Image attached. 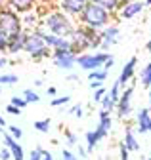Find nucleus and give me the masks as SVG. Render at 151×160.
Masks as SVG:
<instances>
[{
	"label": "nucleus",
	"mask_w": 151,
	"mask_h": 160,
	"mask_svg": "<svg viewBox=\"0 0 151 160\" xmlns=\"http://www.w3.org/2000/svg\"><path fill=\"white\" fill-rule=\"evenodd\" d=\"M140 82H142L143 88H151V63H147L140 71Z\"/></svg>",
	"instance_id": "nucleus-22"
},
{
	"label": "nucleus",
	"mask_w": 151,
	"mask_h": 160,
	"mask_svg": "<svg viewBox=\"0 0 151 160\" xmlns=\"http://www.w3.org/2000/svg\"><path fill=\"white\" fill-rule=\"evenodd\" d=\"M0 126H2V128H8V124H6V118H4L2 114H0Z\"/></svg>",
	"instance_id": "nucleus-47"
},
{
	"label": "nucleus",
	"mask_w": 151,
	"mask_h": 160,
	"mask_svg": "<svg viewBox=\"0 0 151 160\" xmlns=\"http://www.w3.org/2000/svg\"><path fill=\"white\" fill-rule=\"evenodd\" d=\"M6 112H8V114H13V116H19V114H21V109L15 107V105H8V107H6Z\"/></svg>",
	"instance_id": "nucleus-39"
},
{
	"label": "nucleus",
	"mask_w": 151,
	"mask_h": 160,
	"mask_svg": "<svg viewBox=\"0 0 151 160\" xmlns=\"http://www.w3.org/2000/svg\"><path fill=\"white\" fill-rule=\"evenodd\" d=\"M33 84H34V88H40V86H44V82H42V78H36V80H34Z\"/></svg>",
	"instance_id": "nucleus-46"
},
{
	"label": "nucleus",
	"mask_w": 151,
	"mask_h": 160,
	"mask_svg": "<svg viewBox=\"0 0 151 160\" xmlns=\"http://www.w3.org/2000/svg\"><path fill=\"white\" fill-rule=\"evenodd\" d=\"M34 29H39V32L42 34V40L44 44L54 52V50H71V40L69 38H63V36H58V34H52L48 32L46 29H42L40 25H36Z\"/></svg>",
	"instance_id": "nucleus-8"
},
{
	"label": "nucleus",
	"mask_w": 151,
	"mask_h": 160,
	"mask_svg": "<svg viewBox=\"0 0 151 160\" xmlns=\"http://www.w3.org/2000/svg\"><path fill=\"white\" fill-rule=\"evenodd\" d=\"M143 2H145V6H151V0H143Z\"/></svg>",
	"instance_id": "nucleus-53"
},
{
	"label": "nucleus",
	"mask_w": 151,
	"mask_h": 160,
	"mask_svg": "<svg viewBox=\"0 0 151 160\" xmlns=\"http://www.w3.org/2000/svg\"><path fill=\"white\" fill-rule=\"evenodd\" d=\"M23 99L27 101V105H29V103H39V101H40V95L29 88V90H25V92H23Z\"/></svg>",
	"instance_id": "nucleus-27"
},
{
	"label": "nucleus",
	"mask_w": 151,
	"mask_h": 160,
	"mask_svg": "<svg viewBox=\"0 0 151 160\" xmlns=\"http://www.w3.org/2000/svg\"><path fill=\"white\" fill-rule=\"evenodd\" d=\"M111 53H105V52H98V53H81V55H77V65L82 69V71H86V72H90V71H98V69H103V65H105V61H107V57H109Z\"/></svg>",
	"instance_id": "nucleus-6"
},
{
	"label": "nucleus",
	"mask_w": 151,
	"mask_h": 160,
	"mask_svg": "<svg viewBox=\"0 0 151 160\" xmlns=\"http://www.w3.org/2000/svg\"><path fill=\"white\" fill-rule=\"evenodd\" d=\"M136 126H138V133H147L151 128V112L149 109H140L136 114Z\"/></svg>",
	"instance_id": "nucleus-19"
},
{
	"label": "nucleus",
	"mask_w": 151,
	"mask_h": 160,
	"mask_svg": "<svg viewBox=\"0 0 151 160\" xmlns=\"http://www.w3.org/2000/svg\"><path fill=\"white\" fill-rule=\"evenodd\" d=\"M136 65H138V57H130L128 61L124 63V67L121 69V74L117 78V82L121 84V88H124L132 78H134V72H136Z\"/></svg>",
	"instance_id": "nucleus-14"
},
{
	"label": "nucleus",
	"mask_w": 151,
	"mask_h": 160,
	"mask_svg": "<svg viewBox=\"0 0 151 160\" xmlns=\"http://www.w3.org/2000/svg\"><path fill=\"white\" fill-rule=\"evenodd\" d=\"M25 36H27V31L19 32V34H13L8 38V52L6 53H12V55H17L19 52H23V46H25Z\"/></svg>",
	"instance_id": "nucleus-16"
},
{
	"label": "nucleus",
	"mask_w": 151,
	"mask_h": 160,
	"mask_svg": "<svg viewBox=\"0 0 151 160\" xmlns=\"http://www.w3.org/2000/svg\"><path fill=\"white\" fill-rule=\"evenodd\" d=\"M58 2H60V10L63 13H67L69 17H79L90 0H58Z\"/></svg>",
	"instance_id": "nucleus-12"
},
{
	"label": "nucleus",
	"mask_w": 151,
	"mask_h": 160,
	"mask_svg": "<svg viewBox=\"0 0 151 160\" xmlns=\"http://www.w3.org/2000/svg\"><path fill=\"white\" fill-rule=\"evenodd\" d=\"M6 132V128H2V126H0V133H4Z\"/></svg>",
	"instance_id": "nucleus-54"
},
{
	"label": "nucleus",
	"mask_w": 151,
	"mask_h": 160,
	"mask_svg": "<svg viewBox=\"0 0 151 160\" xmlns=\"http://www.w3.org/2000/svg\"><path fill=\"white\" fill-rule=\"evenodd\" d=\"M63 135H65L67 145H77V143H79V137H77V133H75V132H71V130H63Z\"/></svg>",
	"instance_id": "nucleus-31"
},
{
	"label": "nucleus",
	"mask_w": 151,
	"mask_h": 160,
	"mask_svg": "<svg viewBox=\"0 0 151 160\" xmlns=\"http://www.w3.org/2000/svg\"><path fill=\"white\" fill-rule=\"evenodd\" d=\"M100 36H102V52H107L113 44H117L119 42V36H121V27L115 25V23H111L107 25L105 29L100 31Z\"/></svg>",
	"instance_id": "nucleus-11"
},
{
	"label": "nucleus",
	"mask_w": 151,
	"mask_h": 160,
	"mask_svg": "<svg viewBox=\"0 0 151 160\" xmlns=\"http://www.w3.org/2000/svg\"><path fill=\"white\" fill-rule=\"evenodd\" d=\"M0 92H2V86H0Z\"/></svg>",
	"instance_id": "nucleus-57"
},
{
	"label": "nucleus",
	"mask_w": 151,
	"mask_h": 160,
	"mask_svg": "<svg viewBox=\"0 0 151 160\" xmlns=\"http://www.w3.org/2000/svg\"><path fill=\"white\" fill-rule=\"evenodd\" d=\"M23 27H25V23H23L21 13L13 12V10L8 8V6L0 8V31H2L8 38L13 36V34L23 32V31H25Z\"/></svg>",
	"instance_id": "nucleus-5"
},
{
	"label": "nucleus",
	"mask_w": 151,
	"mask_h": 160,
	"mask_svg": "<svg viewBox=\"0 0 151 160\" xmlns=\"http://www.w3.org/2000/svg\"><path fill=\"white\" fill-rule=\"evenodd\" d=\"M69 40H71V52L77 53V55L86 53L90 50H98L102 46L100 31H94V29H88V27H82V25H79L73 31Z\"/></svg>",
	"instance_id": "nucleus-1"
},
{
	"label": "nucleus",
	"mask_w": 151,
	"mask_h": 160,
	"mask_svg": "<svg viewBox=\"0 0 151 160\" xmlns=\"http://www.w3.org/2000/svg\"><path fill=\"white\" fill-rule=\"evenodd\" d=\"M84 139H86V151H88V154H90V152H94V149H96V147H98V143L102 141V137H100V133H98L96 130L86 132V133H84Z\"/></svg>",
	"instance_id": "nucleus-21"
},
{
	"label": "nucleus",
	"mask_w": 151,
	"mask_h": 160,
	"mask_svg": "<svg viewBox=\"0 0 151 160\" xmlns=\"http://www.w3.org/2000/svg\"><path fill=\"white\" fill-rule=\"evenodd\" d=\"M115 105H117V103L109 97V93H105V97L102 99V109L107 111V112H113V111H115Z\"/></svg>",
	"instance_id": "nucleus-28"
},
{
	"label": "nucleus",
	"mask_w": 151,
	"mask_h": 160,
	"mask_svg": "<svg viewBox=\"0 0 151 160\" xmlns=\"http://www.w3.org/2000/svg\"><path fill=\"white\" fill-rule=\"evenodd\" d=\"M105 93H107V90L105 88H98V90H94V101H96V103H102V99L105 97Z\"/></svg>",
	"instance_id": "nucleus-34"
},
{
	"label": "nucleus",
	"mask_w": 151,
	"mask_h": 160,
	"mask_svg": "<svg viewBox=\"0 0 151 160\" xmlns=\"http://www.w3.org/2000/svg\"><path fill=\"white\" fill-rule=\"evenodd\" d=\"M119 152H121V160H130V151L124 147V143H119Z\"/></svg>",
	"instance_id": "nucleus-37"
},
{
	"label": "nucleus",
	"mask_w": 151,
	"mask_h": 160,
	"mask_svg": "<svg viewBox=\"0 0 151 160\" xmlns=\"http://www.w3.org/2000/svg\"><path fill=\"white\" fill-rule=\"evenodd\" d=\"M2 84H8V86L17 84V74H12V72H4V74H0V86H2Z\"/></svg>",
	"instance_id": "nucleus-26"
},
{
	"label": "nucleus",
	"mask_w": 151,
	"mask_h": 160,
	"mask_svg": "<svg viewBox=\"0 0 151 160\" xmlns=\"http://www.w3.org/2000/svg\"><path fill=\"white\" fill-rule=\"evenodd\" d=\"M122 2H130V0H121V4H122Z\"/></svg>",
	"instance_id": "nucleus-55"
},
{
	"label": "nucleus",
	"mask_w": 151,
	"mask_h": 160,
	"mask_svg": "<svg viewBox=\"0 0 151 160\" xmlns=\"http://www.w3.org/2000/svg\"><path fill=\"white\" fill-rule=\"evenodd\" d=\"M145 50H147V52H149V53H151V40H149V42H147V44H145Z\"/></svg>",
	"instance_id": "nucleus-50"
},
{
	"label": "nucleus",
	"mask_w": 151,
	"mask_h": 160,
	"mask_svg": "<svg viewBox=\"0 0 151 160\" xmlns=\"http://www.w3.org/2000/svg\"><path fill=\"white\" fill-rule=\"evenodd\" d=\"M42 160H55V158H54V154H52L50 151H46V149H44V154H42Z\"/></svg>",
	"instance_id": "nucleus-44"
},
{
	"label": "nucleus",
	"mask_w": 151,
	"mask_h": 160,
	"mask_svg": "<svg viewBox=\"0 0 151 160\" xmlns=\"http://www.w3.org/2000/svg\"><path fill=\"white\" fill-rule=\"evenodd\" d=\"M121 92H122V88H121V84L117 82V80H115V82H113V86H111V90H107V93H109V97L113 99V101H119V97H121Z\"/></svg>",
	"instance_id": "nucleus-25"
},
{
	"label": "nucleus",
	"mask_w": 151,
	"mask_h": 160,
	"mask_svg": "<svg viewBox=\"0 0 151 160\" xmlns=\"http://www.w3.org/2000/svg\"><path fill=\"white\" fill-rule=\"evenodd\" d=\"M111 126H113V120H111V112H107V111H100V124H98V128H96V132L100 133V137L102 139H105L109 133H111Z\"/></svg>",
	"instance_id": "nucleus-17"
},
{
	"label": "nucleus",
	"mask_w": 151,
	"mask_h": 160,
	"mask_svg": "<svg viewBox=\"0 0 151 160\" xmlns=\"http://www.w3.org/2000/svg\"><path fill=\"white\" fill-rule=\"evenodd\" d=\"M42 154H44V149L40 145H36L31 152H29V160H42Z\"/></svg>",
	"instance_id": "nucleus-33"
},
{
	"label": "nucleus",
	"mask_w": 151,
	"mask_h": 160,
	"mask_svg": "<svg viewBox=\"0 0 151 160\" xmlns=\"http://www.w3.org/2000/svg\"><path fill=\"white\" fill-rule=\"evenodd\" d=\"M113 65H115V57L109 55V57H107V61H105V65H103V69H105V71H109Z\"/></svg>",
	"instance_id": "nucleus-41"
},
{
	"label": "nucleus",
	"mask_w": 151,
	"mask_h": 160,
	"mask_svg": "<svg viewBox=\"0 0 151 160\" xmlns=\"http://www.w3.org/2000/svg\"><path fill=\"white\" fill-rule=\"evenodd\" d=\"M132 95H134V86H128L121 92V97L115 105V111H117L119 118H128L130 116V112H132Z\"/></svg>",
	"instance_id": "nucleus-9"
},
{
	"label": "nucleus",
	"mask_w": 151,
	"mask_h": 160,
	"mask_svg": "<svg viewBox=\"0 0 151 160\" xmlns=\"http://www.w3.org/2000/svg\"><path fill=\"white\" fill-rule=\"evenodd\" d=\"M6 6V0H0V8H4Z\"/></svg>",
	"instance_id": "nucleus-52"
},
{
	"label": "nucleus",
	"mask_w": 151,
	"mask_h": 160,
	"mask_svg": "<svg viewBox=\"0 0 151 160\" xmlns=\"http://www.w3.org/2000/svg\"><path fill=\"white\" fill-rule=\"evenodd\" d=\"M147 109H149V112H151V88H149V107H147Z\"/></svg>",
	"instance_id": "nucleus-51"
},
{
	"label": "nucleus",
	"mask_w": 151,
	"mask_h": 160,
	"mask_svg": "<svg viewBox=\"0 0 151 160\" xmlns=\"http://www.w3.org/2000/svg\"><path fill=\"white\" fill-rule=\"evenodd\" d=\"M69 103H71V95H60V97L52 99V107H63Z\"/></svg>",
	"instance_id": "nucleus-29"
},
{
	"label": "nucleus",
	"mask_w": 151,
	"mask_h": 160,
	"mask_svg": "<svg viewBox=\"0 0 151 160\" xmlns=\"http://www.w3.org/2000/svg\"><path fill=\"white\" fill-rule=\"evenodd\" d=\"M90 88H92V92L98 90V88H103V82H100V80H90Z\"/></svg>",
	"instance_id": "nucleus-43"
},
{
	"label": "nucleus",
	"mask_w": 151,
	"mask_h": 160,
	"mask_svg": "<svg viewBox=\"0 0 151 160\" xmlns=\"http://www.w3.org/2000/svg\"><path fill=\"white\" fill-rule=\"evenodd\" d=\"M113 17H115V15H111L109 12H105V10L100 8L98 4L88 2L86 8H84V10L81 12V15H79V23H81L82 27H88V29H94V31H102V29H105L107 25H111Z\"/></svg>",
	"instance_id": "nucleus-3"
},
{
	"label": "nucleus",
	"mask_w": 151,
	"mask_h": 160,
	"mask_svg": "<svg viewBox=\"0 0 151 160\" xmlns=\"http://www.w3.org/2000/svg\"><path fill=\"white\" fill-rule=\"evenodd\" d=\"M145 160H151V158H145Z\"/></svg>",
	"instance_id": "nucleus-58"
},
{
	"label": "nucleus",
	"mask_w": 151,
	"mask_h": 160,
	"mask_svg": "<svg viewBox=\"0 0 151 160\" xmlns=\"http://www.w3.org/2000/svg\"><path fill=\"white\" fill-rule=\"evenodd\" d=\"M90 2L92 4H98L100 8H103L111 15H117V12L121 8V0H90Z\"/></svg>",
	"instance_id": "nucleus-20"
},
{
	"label": "nucleus",
	"mask_w": 151,
	"mask_h": 160,
	"mask_svg": "<svg viewBox=\"0 0 151 160\" xmlns=\"http://www.w3.org/2000/svg\"><path fill=\"white\" fill-rule=\"evenodd\" d=\"M67 80H71V82H75V80H79V74H77V72H71V74L67 76Z\"/></svg>",
	"instance_id": "nucleus-45"
},
{
	"label": "nucleus",
	"mask_w": 151,
	"mask_h": 160,
	"mask_svg": "<svg viewBox=\"0 0 151 160\" xmlns=\"http://www.w3.org/2000/svg\"><path fill=\"white\" fill-rule=\"evenodd\" d=\"M23 52L33 59V61H40V59L52 57V50L44 44L42 34L39 32V29H31V31H27Z\"/></svg>",
	"instance_id": "nucleus-4"
},
{
	"label": "nucleus",
	"mask_w": 151,
	"mask_h": 160,
	"mask_svg": "<svg viewBox=\"0 0 151 160\" xmlns=\"http://www.w3.org/2000/svg\"><path fill=\"white\" fill-rule=\"evenodd\" d=\"M52 61L58 69L71 71L77 67V53H73L71 50H54L52 52Z\"/></svg>",
	"instance_id": "nucleus-7"
},
{
	"label": "nucleus",
	"mask_w": 151,
	"mask_h": 160,
	"mask_svg": "<svg viewBox=\"0 0 151 160\" xmlns=\"http://www.w3.org/2000/svg\"><path fill=\"white\" fill-rule=\"evenodd\" d=\"M6 6L17 13H29L36 8V0H6Z\"/></svg>",
	"instance_id": "nucleus-15"
},
{
	"label": "nucleus",
	"mask_w": 151,
	"mask_h": 160,
	"mask_svg": "<svg viewBox=\"0 0 151 160\" xmlns=\"http://www.w3.org/2000/svg\"><path fill=\"white\" fill-rule=\"evenodd\" d=\"M10 105H15V107H19L21 111L27 107V101L23 99V95H13L12 99H10Z\"/></svg>",
	"instance_id": "nucleus-32"
},
{
	"label": "nucleus",
	"mask_w": 151,
	"mask_h": 160,
	"mask_svg": "<svg viewBox=\"0 0 151 160\" xmlns=\"http://www.w3.org/2000/svg\"><path fill=\"white\" fill-rule=\"evenodd\" d=\"M124 147L130 151V152H136L140 151V141H138V135H136V130L132 126H126L124 128V139H122Z\"/></svg>",
	"instance_id": "nucleus-18"
},
{
	"label": "nucleus",
	"mask_w": 151,
	"mask_h": 160,
	"mask_svg": "<svg viewBox=\"0 0 151 160\" xmlns=\"http://www.w3.org/2000/svg\"><path fill=\"white\" fill-rule=\"evenodd\" d=\"M79 147V156L82 158V160H86L88 158V151H86V147H82V145H77Z\"/></svg>",
	"instance_id": "nucleus-42"
},
{
	"label": "nucleus",
	"mask_w": 151,
	"mask_h": 160,
	"mask_svg": "<svg viewBox=\"0 0 151 160\" xmlns=\"http://www.w3.org/2000/svg\"><path fill=\"white\" fill-rule=\"evenodd\" d=\"M8 52V36L0 31V53H6Z\"/></svg>",
	"instance_id": "nucleus-36"
},
{
	"label": "nucleus",
	"mask_w": 151,
	"mask_h": 160,
	"mask_svg": "<svg viewBox=\"0 0 151 160\" xmlns=\"http://www.w3.org/2000/svg\"><path fill=\"white\" fill-rule=\"evenodd\" d=\"M103 160H109V158H107V156H105V158H103Z\"/></svg>",
	"instance_id": "nucleus-56"
},
{
	"label": "nucleus",
	"mask_w": 151,
	"mask_h": 160,
	"mask_svg": "<svg viewBox=\"0 0 151 160\" xmlns=\"http://www.w3.org/2000/svg\"><path fill=\"white\" fill-rule=\"evenodd\" d=\"M60 158H61V160H79V156L75 154L73 151H69V149H63L61 154H60Z\"/></svg>",
	"instance_id": "nucleus-35"
},
{
	"label": "nucleus",
	"mask_w": 151,
	"mask_h": 160,
	"mask_svg": "<svg viewBox=\"0 0 151 160\" xmlns=\"http://www.w3.org/2000/svg\"><path fill=\"white\" fill-rule=\"evenodd\" d=\"M55 93H58V90H55L54 86H50V88H48V95H55Z\"/></svg>",
	"instance_id": "nucleus-48"
},
{
	"label": "nucleus",
	"mask_w": 151,
	"mask_h": 160,
	"mask_svg": "<svg viewBox=\"0 0 151 160\" xmlns=\"http://www.w3.org/2000/svg\"><path fill=\"white\" fill-rule=\"evenodd\" d=\"M2 139H4V147L12 152V160H25V151L19 145V141H15L8 132L2 133Z\"/></svg>",
	"instance_id": "nucleus-13"
},
{
	"label": "nucleus",
	"mask_w": 151,
	"mask_h": 160,
	"mask_svg": "<svg viewBox=\"0 0 151 160\" xmlns=\"http://www.w3.org/2000/svg\"><path fill=\"white\" fill-rule=\"evenodd\" d=\"M69 112L73 114V116H77V118H82V105H73L71 109H69Z\"/></svg>",
	"instance_id": "nucleus-38"
},
{
	"label": "nucleus",
	"mask_w": 151,
	"mask_h": 160,
	"mask_svg": "<svg viewBox=\"0 0 151 160\" xmlns=\"http://www.w3.org/2000/svg\"><path fill=\"white\" fill-rule=\"evenodd\" d=\"M8 61H6V57H0V67H4Z\"/></svg>",
	"instance_id": "nucleus-49"
},
{
	"label": "nucleus",
	"mask_w": 151,
	"mask_h": 160,
	"mask_svg": "<svg viewBox=\"0 0 151 160\" xmlns=\"http://www.w3.org/2000/svg\"><path fill=\"white\" fill-rule=\"evenodd\" d=\"M88 80H100V82H105V80H107V71H105V69L90 71V72H88Z\"/></svg>",
	"instance_id": "nucleus-24"
},
{
	"label": "nucleus",
	"mask_w": 151,
	"mask_h": 160,
	"mask_svg": "<svg viewBox=\"0 0 151 160\" xmlns=\"http://www.w3.org/2000/svg\"><path fill=\"white\" fill-rule=\"evenodd\" d=\"M40 27L46 29L52 34H58V36H63V38H69L73 34V31L77 29V25H75V21H73V17H69L61 10H54V12L46 13L40 19Z\"/></svg>",
	"instance_id": "nucleus-2"
},
{
	"label": "nucleus",
	"mask_w": 151,
	"mask_h": 160,
	"mask_svg": "<svg viewBox=\"0 0 151 160\" xmlns=\"http://www.w3.org/2000/svg\"><path fill=\"white\" fill-rule=\"evenodd\" d=\"M52 128V120L50 118H40L34 122V130H39L40 133H48V130Z\"/></svg>",
	"instance_id": "nucleus-23"
},
{
	"label": "nucleus",
	"mask_w": 151,
	"mask_h": 160,
	"mask_svg": "<svg viewBox=\"0 0 151 160\" xmlns=\"http://www.w3.org/2000/svg\"><path fill=\"white\" fill-rule=\"evenodd\" d=\"M6 130H8V133H10V135L15 139V141H19V139L23 137V130H21L19 126H8Z\"/></svg>",
	"instance_id": "nucleus-30"
},
{
	"label": "nucleus",
	"mask_w": 151,
	"mask_h": 160,
	"mask_svg": "<svg viewBox=\"0 0 151 160\" xmlns=\"http://www.w3.org/2000/svg\"><path fill=\"white\" fill-rule=\"evenodd\" d=\"M0 160H12V152H10L6 147L0 149Z\"/></svg>",
	"instance_id": "nucleus-40"
},
{
	"label": "nucleus",
	"mask_w": 151,
	"mask_h": 160,
	"mask_svg": "<svg viewBox=\"0 0 151 160\" xmlns=\"http://www.w3.org/2000/svg\"><path fill=\"white\" fill-rule=\"evenodd\" d=\"M143 10H145V2H143V0H130V2H122L121 4L117 15H119V19H134Z\"/></svg>",
	"instance_id": "nucleus-10"
}]
</instances>
